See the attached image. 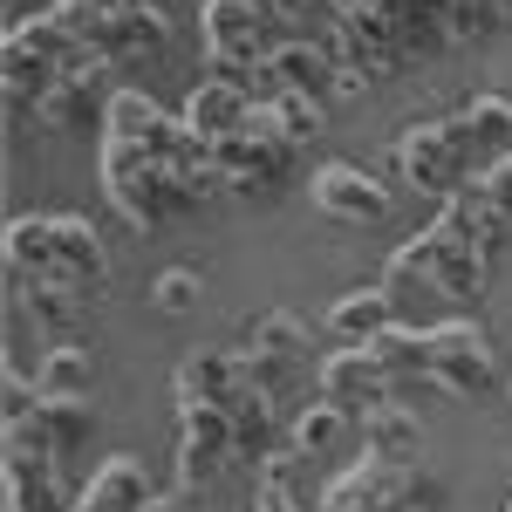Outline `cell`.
I'll list each match as a JSON object with an SVG mask.
<instances>
[{
  "mask_svg": "<svg viewBox=\"0 0 512 512\" xmlns=\"http://www.w3.org/2000/svg\"><path fill=\"white\" fill-rule=\"evenodd\" d=\"M96 164H103V192H110V205H117L137 233H158V226H171V219H185V212L205 205V198L226 192V178H219L205 137H198L185 158H158V151H137V144L103 137Z\"/></svg>",
  "mask_w": 512,
  "mask_h": 512,
  "instance_id": "cell-1",
  "label": "cell"
},
{
  "mask_svg": "<svg viewBox=\"0 0 512 512\" xmlns=\"http://www.w3.org/2000/svg\"><path fill=\"white\" fill-rule=\"evenodd\" d=\"M7 274L28 287H76L96 294L110 280V246L76 212H21L7 226Z\"/></svg>",
  "mask_w": 512,
  "mask_h": 512,
  "instance_id": "cell-2",
  "label": "cell"
},
{
  "mask_svg": "<svg viewBox=\"0 0 512 512\" xmlns=\"http://www.w3.org/2000/svg\"><path fill=\"white\" fill-rule=\"evenodd\" d=\"M76 55H82V41L62 28V14H55V7H48V14H21V21L7 28V48H0V82H7V96H14V103H28V110H35L41 96L69 76V62H76Z\"/></svg>",
  "mask_w": 512,
  "mask_h": 512,
  "instance_id": "cell-3",
  "label": "cell"
},
{
  "mask_svg": "<svg viewBox=\"0 0 512 512\" xmlns=\"http://www.w3.org/2000/svg\"><path fill=\"white\" fill-rule=\"evenodd\" d=\"M396 171H403V185H417V192L458 198L472 185V171H485V164H478V144H472V123L465 117L410 123V130L396 137Z\"/></svg>",
  "mask_w": 512,
  "mask_h": 512,
  "instance_id": "cell-4",
  "label": "cell"
},
{
  "mask_svg": "<svg viewBox=\"0 0 512 512\" xmlns=\"http://www.w3.org/2000/svg\"><path fill=\"white\" fill-rule=\"evenodd\" d=\"M294 144L280 137V123L267 103H253V117L239 123L233 137H219L212 144V164H219V178H226V192L239 198H274L287 185V171H294Z\"/></svg>",
  "mask_w": 512,
  "mask_h": 512,
  "instance_id": "cell-5",
  "label": "cell"
},
{
  "mask_svg": "<svg viewBox=\"0 0 512 512\" xmlns=\"http://www.w3.org/2000/svg\"><path fill=\"white\" fill-rule=\"evenodd\" d=\"M274 7L267 0H205L198 14V41H205V62L212 76H253L267 55H274Z\"/></svg>",
  "mask_w": 512,
  "mask_h": 512,
  "instance_id": "cell-6",
  "label": "cell"
},
{
  "mask_svg": "<svg viewBox=\"0 0 512 512\" xmlns=\"http://www.w3.org/2000/svg\"><path fill=\"white\" fill-rule=\"evenodd\" d=\"M233 458H239L233 417L212 410V403H178V499L205 492Z\"/></svg>",
  "mask_w": 512,
  "mask_h": 512,
  "instance_id": "cell-7",
  "label": "cell"
},
{
  "mask_svg": "<svg viewBox=\"0 0 512 512\" xmlns=\"http://www.w3.org/2000/svg\"><path fill=\"white\" fill-rule=\"evenodd\" d=\"M103 76H110V62L96 48H82L69 62V76L35 103V130H55V137L62 130H96V117H110V96H117V89H103Z\"/></svg>",
  "mask_w": 512,
  "mask_h": 512,
  "instance_id": "cell-8",
  "label": "cell"
},
{
  "mask_svg": "<svg viewBox=\"0 0 512 512\" xmlns=\"http://www.w3.org/2000/svg\"><path fill=\"white\" fill-rule=\"evenodd\" d=\"M246 369H253V383L267 396L287 390V383L308 369V328H301V315L267 308V315L246 321Z\"/></svg>",
  "mask_w": 512,
  "mask_h": 512,
  "instance_id": "cell-9",
  "label": "cell"
},
{
  "mask_svg": "<svg viewBox=\"0 0 512 512\" xmlns=\"http://www.w3.org/2000/svg\"><path fill=\"white\" fill-rule=\"evenodd\" d=\"M431 383L444 396H485L492 390V342L478 321H437L431 328Z\"/></svg>",
  "mask_w": 512,
  "mask_h": 512,
  "instance_id": "cell-10",
  "label": "cell"
},
{
  "mask_svg": "<svg viewBox=\"0 0 512 512\" xmlns=\"http://www.w3.org/2000/svg\"><path fill=\"white\" fill-rule=\"evenodd\" d=\"M103 137L117 144H137V151H158V158H185L198 137L185 130V117H164L144 89H117L110 96V117H103Z\"/></svg>",
  "mask_w": 512,
  "mask_h": 512,
  "instance_id": "cell-11",
  "label": "cell"
},
{
  "mask_svg": "<svg viewBox=\"0 0 512 512\" xmlns=\"http://www.w3.org/2000/svg\"><path fill=\"white\" fill-rule=\"evenodd\" d=\"M7 512H76L62 492V458L35 437H7Z\"/></svg>",
  "mask_w": 512,
  "mask_h": 512,
  "instance_id": "cell-12",
  "label": "cell"
},
{
  "mask_svg": "<svg viewBox=\"0 0 512 512\" xmlns=\"http://www.w3.org/2000/svg\"><path fill=\"white\" fill-rule=\"evenodd\" d=\"M308 192H315V212L342 219V226H376L390 212V192L362 164H321L315 178H308Z\"/></svg>",
  "mask_w": 512,
  "mask_h": 512,
  "instance_id": "cell-13",
  "label": "cell"
},
{
  "mask_svg": "<svg viewBox=\"0 0 512 512\" xmlns=\"http://www.w3.org/2000/svg\"><path fill=\"white\" fill-rule=\"evenodd\" d=\"M246 390H253L246 349H192L185 362H178V403H212V410H233Z\"/></svg>",
  "mask_w": 512,
  "mask_h": 512,
  "instance_id": "cell-14",
  "label": "cell"
},
{
  "mask_svg": "<svg viewBox=\"0 0 512 512\" xmlns=\"http://www.w3.org/2000/svg\"><path fill=\"white\" fill-rule=\"evenodd\" d=\"M321 396H328V403H335V410H362V417H369V410H376V403H390V369H383V362H376V349H369V342H362V349H335L328 355V362H321Z\"/></svg>",
  "mask_w": 512,
  "mask_h": 512,
  "instance_id": "cell-15",
  "label": "cell"
},
{
  "mask_svg": "<svg viewBox=\"0 0 512 512\" xmlns=\"http://www.w3.org/2000/svg\"><path fill=\"white\" fill-rule=\"evenodd\" d=\"M321 89H335V62L321 41H280L260 62V103L267 96H315L321 103Z\"/></svg>",
  "mask_w": 512,
  "mask_h": 512,
  "instance_id": "cell-16",
  "label": "cell"
},
{
  "mask_svg": "<svg viewBox=\"0 0 512 512\" xmlns=\"http://www.w3.org/2000/svg\"><path fill=\"white\" fill-rule=\"evenodd\" d=\"M7 437H35L41 451H55V458H76L82 444L96 437V410H89V396L82 403H62V396H41L28 417H14Z\"/></svg>",
  "mask_w": 512,
  "mask_h": 512,
  "instance_id": "cell-17",
  "label": "cell"
},
{
  "mask_svg": "<svg viewBox=\"0 0 512 512\" xmlns=\"http://www.w3.org/2000/svg\"><path fill=\"white\" fill-rule=\"evenodd\" d=\"M362 458L390 465V472H417L424 465V424L403 410V403H376L362 417Z\"/></svg>",
  "mask_w": 512,
  "mask_h": 512,
  "instance_id": "cell-18",
  "label": "cell"
},
{
  "mask_svg": "<svg viewBox=\"0 0 512 512\" xmlns=\"http://www.w3.org/2000/svg\"><path fill=\"white\" fill-rule=\"evenodd\" d=\"M253 103H260V96H253L246 82L205 76V82L192 89V103H185V130H192V137H205V144H219V137H233L239 123L253 117Z\"/></svg>",
  "mask_w": 512,
  "mask_h": 512,
  "instance_id": "cell-19",
  "label": "cell"
},
{
  "mask_svg": "<svg viewBox=\"0 0 512 512\" xmlns=\"http://www.w3.org/2000/svg\"><path fill=\"white\" fill-rule=\"evenodd\" d=\"M151 506H158V492H151V478H144V465L130 451L103 458L96 478L76 492V512H151Z\"/></svg>",
  "mask_w": 512,
  "mask_h": 512,
  "instance_id": "cell-20",
  "label": "cell"
},
{
  "mask_svg": "<svg viewBox=\"0 0 512 512\" xmlns=\"http://www.w3.org/2000/svg\"><path fill=\"white\" fill-rule=\"evenodd\" d=\"M369 7H376V14L396 28V41H403V62L451 48V0H369Z\"/></svg>",
  "mask_w": 512,
  "mask_h": 512,
  "instance_id": "cell-21",
  "label": "cell"
},
{
  "mask_svg": "<svg viewBox=\"0 0 512 512\" xmlns=\"http://www.w3.org/2000/svg\"><path fill=\"white\" fill-rule=\"evenodd\" d=\"M383 328H396V294L376 280V287H349L335 308H328V335L342 342V349H362V342H376Z\"/></svg>",
  "mask_w": 512,
  "mask_h": 512,
  "instance_id": "cell-22",
  "label": "cell"
},
{
  "mask_svg": "<svg viewBox=\"0 0 512 512\" xmlns=\"http://www.w3.org/2000/svg\"><path fill=\"white\" fill-rule=\"evenodd\" d=\"M14 308H21V321L41 342H76V315H82L76 287H28V280H14Z\"/></svg>",
  "mask_w": 512,
  "mask_h": 512,
  "instance_id": "cell-23",
  "label": "cell"
},
{
  "mask_svg": "<svg viewBox=\"0 0 512 512\" xmlns=\"http://www.w3.org/2000/svg\"><path fill=\"white\" fill-rule=\"evenodd\" d=\"M396 478H403V472L376 465V458H362V465H349V472L321 492V512H383V506H390V492H396Z\"/></svg>",
  "mask_w": 512,
  "mask_h": 512,
  "instance_id": "cell-24",
  "label": "cell"
},
{
  "mask_svg": "<svg viewBox=\"0 0 512 512\" xmlns=\"http://www.w3.org/2000/svg\"><path fill=\"white\" fill-rule=\"evenodd\" d=\"M35 390L41 396H62V403H82L96 390V362L82 342H48L41 349V369H35Z\"/></svg>",
  "mask_w": 512,
  "mask_h": 512,
  "instance_id": "cell-25",
  "label": "cell"
},
{
  "mask_svg": "<svg viewBox=\"0 0 512 512\" xmlns=\"http://www.w3.org/2000/svg\"><path fill=\"white\" fill-rule=\"evenodd\" d=\"M301 451H267L260 458V485H253V512H308L301 499Z\"/></svg>",
  "mask_w": 512,
  "mask_h": 512,
  "instance_id": "cell-26",
  "label": "cell"
},
{
  "mask_svg": "<svg viewBox=\"0 0 512 512\" xmlns=\"http://www.w3.org/2000/svg\"><path fill=\"white\" fill-rule=\"evenodd\" d=\"M369 349H376V362L390 369V383H431V335H424V328H403V321H396V328H383Z\"/></svg>",
  "mask_w": 512,
  "mask_h": 512,
  "instance_id": "cell-27",
  "label": "cell"
},
{
  "mask_svg": "<svg viewBox=\"0 0 512 512\" xmlns=\"http://www.w3.org/2000/svg\"><path fill=\"white\" fill-rule=\"evenodd\" d=\"M472 144H478V164H499L512 158V96H472Z\"/></svg>",
  "mask_w": 512,
  "mask_h": 512,
  "instance_id": "cell-28",
  "label": "cell"
},
{
  "mask_svg": "<svg viewBox=\"0 0 512 512\" xmlns=\"http://www.w3.org/2000/svg\"><path fill=\"white\" fill-rule=\"evenodd\" d=\"M226 417H233L239 458H267V444H274V396H267L260 383H253V390L239 396V403L226 410Z\"/></svg>",
  "mask_w": 512,
  "mask_h": 512,
  "instance_id": "cell-29",
  "label": "cell"
},
{
  "mask_svg": "<svg viewBox=\"0 0 512 512\" xmlns=\"http://www.w3.org/2000/svg\"><path fill=\"white\" fill-rule=\"evenodd\" d=\"M342 424H349V410H335L328 396H321V403H308V410L294 417V451H301V458H321V451H335Z\"/></svg>",
  "mask_w": 512,
  "mask_h": 512,
  "instance_id": "cell-30",
  "label": "cell"
},
{
  "mask_svg": "<svg viewBox=\"0 0 512 512\" xmlns=\"http://www.w3.org/2000/svg\"><path fill=\"white\" fill-rule=\"evenodd\" d=\"M267 110H274L280 137H287L294 151H308V144L321 137V103L315 96H267Z\"/></svg>",
  "mask_w": 512,
  "mask_h": 512,
  "instance_id": "cell-31",
  "label": "cell"
},
{
  "mask_svg": "<svg viewBox=\"0 0 512 512\" xmlns=\"http://www.w3.org/2000/svg\"><path fill=\"white\" fill-rule=\"evenodd\" d=\"M512 0H451V41H485L506 28Z\"/></svg>",
  "mask_w": 512,
  "mask_h": 512,
  "instance_id": "cell-32",
  "label": "cell"
},
{
  "mask_svg": "<svg viewBox=\"0 0 512 512\" xmlns=\"http://www.w3.org/2000/svg\"><path fill=\"white\" fill-rule=\"evenodd\" d=\"M198 294H205V280H198L192 267H171V274H158V287H151V308H158V315H192Z\"/></svg>",
  "mask_w": 512,
  "mask_h": 512,
  "instance_id": "cell-33",
  "label": "cell"
},
{
  "mask_svg": "<svg viewBox=\"0 0 512 512\" xmlns=\"http://www.w3.org/2000/svg\"><path fill=\"white\" fill-rule=\"evenodd\" d=\"M383 512H444V485H437V478H424V472H403Z\"/></svg>",
  "mask_w": 512,
  "mask_h": 512,
  "instance_id": "cell-34",
  "label": "cell"
},
{
  "mask_svg": "<svg viewBox=\"0 0 512 512\" xmlns=\"http://www.w3.org/2000/svg\"><path fill=\"white\" fill-rule=\"evenodd\" d=\"M478 198H485L499 219H512V158H499V164L478 171Z\"/></svg>",
  "mask_w": 512,
  "mask_h": 512,
  "instance_id": "cell-35",
  "label": "cell"
},
{
  "mask_svg": "<svg viewBox=\"0 0 512 512\" xmlns=\"http://www.w3.org/2000/svg\"><path fill=\"white\" fill-rule=\"evenodd\" d=\"M267 7H274L280 21H335L349 0H267Z\"/></svg>",
  "mask_w": 512,
  "mask_h": 512,
  "instance_id": "cell-36",
  "label": "cell"
},
{
  "mask_svg": "<svg viewBox=\"0 0 512 512\" xmlns=\"http://www.w3.org/2000/svg\"><path fill=\"white\" fill-rule=\"evenodd\" d=\"M151 512H178V492H171V499H158V506H151Z\"/></svg>",
  "mask_w": 512,
  "mask_h": 512,
  "instance_id": "cell-37",
  "label": "cell"
},
{
  "mask_svg": "<svg viewBox=\"0 0 512 512\" xmlns=\"http://www.w3.org/2000/svg\"><path fill=\"white\" fill-rule=\"evenodd\" d=\"M506 512H512V492H506Z\"/></svg>",
  "mask_w": 512,
  "mask_h": 512,
  "instance_id": "cell-38",
  "label": "cell"
}]
</instances>
